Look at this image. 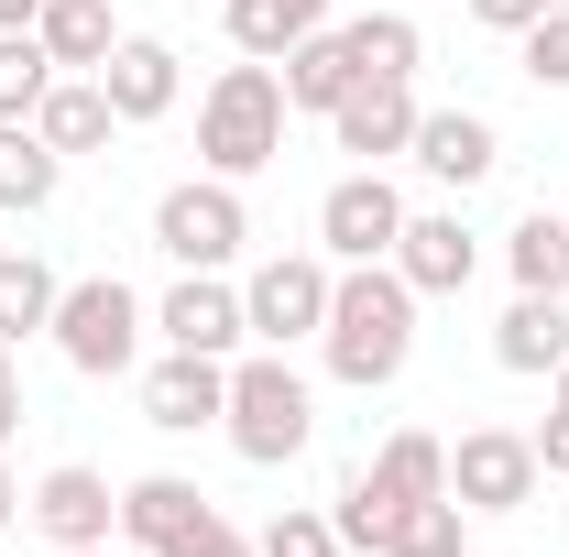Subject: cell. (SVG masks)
Segmentation results:
<instances>
[{"mask_svg": "<svg viewBox=\"0 0 569 557\" xmlns=\"http://www.w3.org/2000/svg\"><path fill=\"white\" fill-rule=\"evenodd\" d=\"M252 547L263 557H340V525H329V514H274Z\"/></svg>", "mask_w": 569, "mask_h": 557, "instance_id": "cell-29", "label": "cell"}, {"mask_svg": "<svg viewBox=\"0 0 569 557\" xmlns=\"http://www.w3.org/2000/svg\"><path fill=\"white\" fill-rule=\"evenodd\" d=\"M340 33H351L361 77H417V55H427V33L406 22V11H361V22H340Z\"/></svg>", "mask_w": 569, "mask_h": 557, "instance_id": "cell-26", "label": "cell"}, {"mask_svg": "<svg viewBox=\"0 0 569 557\" xmlns=\"http://www.w3.org/2000/svg\"><path fill=\"white\" fill-rule=\"evenodd\" d=\"M395 230H406V198L383 186V164H361V175H340V186L318 198L329 263H395Z\"/></svg>", "mask_w": 569, "mask_h": 557, "instance_id": "cell-9", "label": "cell"}, {"mask_svg": "<svg viewBox=\"0 0 569 557\" xmlns=\"http://www.w3.org/2000/svg\"><path fill=\"white\" fill-rule=\"evenodd\" d=\"M67 175V153L33 132V121H0V209H44Z\"/></svg>", "mask_w": 569, "mask_h": 557, "instance_id": "cell-24", "label": "cell"}, {"mask_svg": "<svg viewBox=\"0 0 569 557\" xmlns=\"http://www.w3.org/2000/svg\"><path fill=\"white\" fill-rule=\"evenodd\" d=\"M395 274L417 284V306H427V295H460V284L482 274V241L460 230V209H427V219L395 230Z\"/></svg>", "mask_w": 569, "mask_h": 557, "instance_id": "cell-13", "label": "cell"}, {"mask_svg": "<svg viewBox=\"0 0 569 557\" xmlns=\"http://www.w3.org/2000/svg\"><path fill=\"white\" fill-rule=\"evenodd\" d=\"M329 132H340V153H361V164L406 153V142H417V88H406V77H361L351 99L329 110Z\"/></svg>", "mask_w": 569, "mask_h": 557, "instance_id": "cell-15", "label": "cell"}, {"mask_svg": "<svg viewBox=\"0 0 569 557\" xmlns=\"http://www.w3.org/2000/svg\"><path fill=\"white\" fill-rule=\"evenodd\" d=\"M351 88H361V67H351V33H329V22H318V33H307V44L284 55V110H318V121H329V110H340Z\"/></svg>", "mask_w": 569, "mask_h": 557, "instance_id": "cell-19", "label": "cell"}, {"mask_svg": "<svg viewBox=\"0 0 569 557\" xmlns=\"http://www.w3.org/2000/svg\"><path fill=\"white\" fill-rule=\"evenodd\" d=\"M56 295H67V284L44 274L33 252H0V340H33V328H56Z\"/></svg>", "mask_w": 569, "mask_h": 557, "instance_id": "cell-25", "label": "cell"}, {"mask_svg": "<svg viewBox=\"0 0 569 557\" xmlns=\"http://www.w3.org/2000/svg\"><path fill=\"white\" fill-rule=\"evenodd\" d=\"M427 492H449V448L427 437V426H406V437H383V459L372 470H351V492H340V547H372L383 557V525L406 514V503H427Z\"/></svg>", "mask_w": 569, "mask_h": 557, "instance_id": "cell-4", "label": "cell"}, {"mask_svg": "<svg viewBox=\"0 0 569 557\" xmlns=\"http://www.w3.org/2000/svg\"><path fill=\"white\" fill-rule=\"evenodd\" d=\"M559 405H569V361H559Z\"/></svg>", "mask_w": 569, "mask_h": 557, "instance_id": "cell-37", "label": "cell"}, {"mask_svg": "<svg viewBox=\"0 0 569 557\" xmlns=\"http://www.w3.org/2000/svg\"><path fill=\"white\" fill-rule=\"evenodd\" d=\"M198 153H209V175H263L284 153V77L252 55V67H219L209 99H198Z\"/></svg>", "mask_w": 569, "mask_h": 557, "instance_id": "cell-2", "label": "cell"}, {"mask_svg": "<svg viewBox=\"0 0 569 557\" xmlns=\"http://www.w3.org/2000/svg\"><path fill=\"white\" fill-rule=\"evenodd\" d=\"M537 470H559V482H569V405L537 426Z\"/></svg>", "mask_w": 569, "mask_h": 557, "instance_id": "cell-31", "label": "cell"}, {"mask_svg": "<svg viewBox=\"0 0 569 557\" xmlns=\"http://www.w3.org/2000/svg\"><path fill=\"white\" fill-rule=\"evenodd\" d=\"M241 241H252V219H241V186H230V175H187V186L153 198V252L187 263V274L241 263Z\"/></svg>", "mask_w": 569, "mask_h": 557, "instance_id": "cell-5", "label": "cell"}, {"mask_svg": "<svg viewBox=\"0 0 569 557\" xmlns=\"http://www.w3.org/2000/svg\"><path fill=\"white\" fill-rule=\"evenodd\" d=\"M493 361H503V372H526V383L559 372V361H569V295H515L503 328H493Z\"/></svg>", "mask_w": 569, "mask_h": 557, "instance_id": "cell-18", "label": "cell"}, {"mask_svg": "<svg viewBox=\"0 0 569 557\" xmlns=\"http://www.w3.org/2000/svg\"><path fill=\"white\" fill-rule=\"evenodd\" d=\"M33 33H44L56 77H99V67H110V44H121V33H110V0H44Z\"/></svg>", "mask_w": 569, "mask_h": 557, "instance_id": "cell-21", "label": "cell"}, {"mask_svg": "<svg viewBox=\"0 0 569 557\" xmlns=\"http://www.w3.org/2000/svg\"><path fill=\"white\" fill-rule=\"evenodd\" d=\"M22 426V372H11V340H0V437Z\"/></svg>", "mask_w": 569, "mask_h": 557, "instance_id": "cell-32", "label": "cell"}, {"mask_svg": "<svg viewBox=\"0 0 569 557\" xmlns=\"http://www.w3.org/2000/svg\"><path fill=\"white\" fill-rule=\"evenodd\" d=\"M44 88H56L44 33H0V121H33V110H44Z\"/></svg>", "mask_w": 569, "mask_h": 557, "instance_id": "cell-28", "label": "cell"}, {"mask_svg": "<svg viewBox=\"0 0 569 557\" xmlns=\"http://www.w3.org/2000/svg\"><path fill=\"white\" fill-rule=\"evenodd\" d=\"M460 536H471V514H460L449 492H427V503H406V514L383 525V557H460Z\"/></svg>", "mask_w": 569, "mask_h": 557, "instance_id": "cell-27", "label": "cell"}, {"mask_svg": "<svg viewBox=\"0 0 569 557\" xmlns=\"http://www.w3.org/2000/svg\"><path fill=\"white\" fill-rule=\"evenodd\" d=\"M537 437H515V426H471L460 448H449V503L460 514H526L537 503Z\"/></svg>", "mask_w": 569, "mask_h": 557, "instance_id": "cell-7", "label": "cell"}, {"mask_svg": "<svg viewBox=\"0 0 569 557\" xmlns=\"http://www.w3.org/2000/svg\"><path fill=\"white\" fill-rule=\"evenodd\" d=\"M99 88H110V110H121V132H132V121H164V110H176V88H187V77H176V44L121 33V44H110V67H99Z\"/></svg>", "mask_w": 569, "mask_h": 557, "instance_id": "cell-17", "label": "cell"}, {"mask_svg": "<svg viewBox=\"0 0 569 557\" xmlns=\"http://www.w3.org/2000/svg\"><path fill=\"white\" fill-rule=\"evenodd\" d=\"M44 22V0H0V33H33Z\"/></svg>", "mask_w": 569, "mask_h": 557, "instance_id": "cell-34", "label": "cell"}, {"mask_svg": "<svg viewBox=\"0 0 569 557\" xmlns=\"http://www.w3.org/2000/svg\"><path fill=\"white\" fill-rule=\"evenodd\" d=\"M56 557H110V547H56Z\"/></svg>", "mask_w": 569, "mask_h": 557, "instance_id": "cell-36", "label": "cell"}, {"mask_svg": "<svg viewBox=\"0 0 569 557\" xmlns=\"http://www.w3.org/2000/svg\"><path fill=\"white\" fill-rule=\"evenodd\" d=\"M526 77H537V88H569V11L526 22Z\"/></svg>", "mask_w": 569, "mask_h": 557, "instance_id": "cell-30", "label": "cell"}, {"mask_svg": "<svg viewBox=\"0 0 569 557\" xmlns=\"http://www.w3.org/2000/svg\"><path fill=\"white\" fill-rule=\"evenodd\" d=\"M153 328H164V350H209V361H230V350L252 340V317H241V295L219 274H187L164 306H153Z\"/></svg>", "mask_w": 569, "mask_h": 557, "instance_id": "cell-14", "label": "cell"}, {"mask_svg": "<svg viewBox=\"0 0 569 557\" xmlns=\"http://www.w3.org/2000/svg\"><path fill=\"white\" fill-rule=\"evenodd\" d=\"M22 514L44 525V547H110V525H121V492L99 482V470H44V482L22 492Z\"/></svg>", "mask_w": 569, "mask_h": 557, "instance_id": "cell-12", "label": "cell"}, {"mask_svg": "<svg viewBox=\"0 0 569 557\" xmlns=\"http://www.w3.org/2000/svg\"><path fill=\"white\" fill-rule=\"evenodd\" d=\"M219 426H230V448H241L252 470H284V459L307 448L318 405H307V383L284 372V350H252V361H230V405H219Z\"/></svg>", "mask_w": 569, "mask_h": 557, "instance_id": "cell-3", "label": "cell"}, {"mask_svg": "<svg viewBox=\"0 0 569 557\" xmlns=\"http://www.w3.org/2000/svg\"><path fill=\"white\" fill-rule=\"evenodd\" d=\"M121 536H132L142 557H187V547H209V536H219V503L198 482H176V470H153V482L121 492Z\"/></svg>", "mask_w": 569, "mask_h": 557, "instance_id": "cell-10", "label": "cell"}, {"mask_svg": "<svg viewBox=\"0 0 569 557\" xmlns=\"http://www.w3.org/2000/svg\"><path fill=\"white\" fill-rule=\"evenodd\" d=\"M33 132L56 142V153H99V142L121 132V110H110V88H99V77H56V88H44V110H33Z\"/></svg>", "mask_w": 569, "mask_h": 557, "instance_id": "cell-20", "label": "cell"}, {"mask_svg": "<svg viewBox=\"0 0 569 557\" xmlns=\"http://www.w3.org/2000/svg\"><path fill=\"white\" fill-rule=\"evenodd\" d=\"M11 514H22V482H11V459H0V525H11Z\"/></svg>", "mask_w": 569, "mask_h": 557, "instance_id": "cell-35", "label": "cell"}, {"mask_svg": "<svg viewBox=\"0 0 569 557\" xmlns=\"http://www.w3.org/2000/svg\"><path fill=\"white\" fill-rule=\"evenodd\" d=\"M56 350H67L88 383H110V372H132V350H142V295L121 274H88L56 295Z\"/></svg>", "mask_w": 569, "mask_h": 557, "instance_id": "cell-6", "label": "cell"}, {"mask_svg": "<svg viewBox=\"0 0 569 557\" xmlns=\"http://www.w3.org/2000/svg\"><path fill=\"white\" fill-rule=\"evenodd\" d=\"M406 153H417L438 186H482V175L503 164V142H493L482 110H417V142H406Z\"/></svg>", "mask_w": 569, "mask_h": 557, "instance_id": "cell-16", "label": "cell"}, {"mask_svg": "<svg viewBox=\"0 0 569 557\" xmlns=\"http://www.w3.org/2000/svg\"><path fill=\"white\" fill-rule=\"evenodd\" d=\"M219 405H230V361H209V350H164L142 372V426H164V437L219 426Z\"/></svg>", "mask_w": 569, "mask_h": 557, "instance_id": "cell-11", "label": "cell"}, {"mask_svg": "<svg viewBox=\"0 0 569 557\" xmlns=\"http://www.w3.org/2000/svg\"><path fill=\"white\" fill-rule=\"evenodd\" d=\"M187 557H263V547H252V536H230V525H219L209 547H187Z\"/></svg>", "mask_w": 569, "mask_h": 557, "instance_id": "cell-33", "label": "cell"}, {"mask_svg": "<svg viewBox=\"0 0 569 557\" xmlns=\"http://www.w3.org/2000/svg\"><path fill=\"white\" fill-rule=\"evenodd\" d=\"M503 263H515V295H569V209H526L515 219V241H503Z\"/></svg>", "mask_w": 569, "mask_h": 557, "instance_id": "cell-23", "label": "cell"}, {"mask_svg": "<svg viewBox=\"0 0 569 557\" xmlns=\"http://www.w3.org/2000/svg\"><path fill=\"white\" fill-rule=\"evenodd\" d=\"M329 263H318V252H274V263H263V274L241 284V317H252V340L263 350H284V340H318V328H329Z\"/></svg>", "mask_w": 569, "mask_h": 557, "instance_id": "cell-8", "label": "cell"}, {"mask_svg": "<svg viewBox=\"0 0 569 557\" xmlns=\"http://www.w3.org/2000/svg\"><path fill=\"white\" fill-rule=\"evenodd\" d=\"M318 22H329V0H230V44H241V55H263V67L296 55Z\"/></svg>", "mask_w": 569, "mask_h": 557, "instance_id": "cell-22", "label": "cell"}, {"mask_svg": "<svg viewBox=\"0 0 569 557\" xmlns=\"http://www.w3.org/2000/svg\"><path fill=\"white\" fill-rule=\"evenodd\" d=\"M318 340H329V372H340L351 394H383V383L406 372V350H417V284L395 274V263H340Z\"/></svg>", "mask_w": 569, "mask_h": 557, "instance_id": "cell-1", "label": "cell"}]
</instances>
